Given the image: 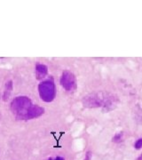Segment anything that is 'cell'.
I'll use <instances>...</instances> for the list:
<instances>
[{
    "mask_svg": "<svg viewBox=\"0 0 142 160\" xmlns=\"http://www.w3.org/2000/svg\"><path fill=\"white\" fill-rule=\"evenodd\" d=\"M82 102L85 108H100L108 112L115 108L117 98L105 92H96L83 98Z\"/></svg>",
    "mask_w": 142,
    "mask_h": 160,
    "instance_id": "1",
    "label": "cell"
},
{
    "mask_svg": "<svg viewBox=\"0 0 142 160\" xmlns=\"http://www.w3.org/2000/svg\"><path fill=\"white\" fill-rule=\"evenodd\" d=\"M32 106L33 104L29 98L26 96H19L12 100L10 105V109L12 112L15 115L17 119L26 120L27 115Z\"/></svg>",
    "mask_w": 142,
    "mask_h": 160,
    "instance_id": "2",
    "label": "cell"
},
{
    "mask_svg": "<svg viewBox=\"0 0 142 160\" xmlns=\"http://www.w3.org/2000/svg\"><path fill=\"white\" fill-rule=\"evenodd\" d=\"M38 92L41 99L46 102H51L56 95V88L52 80H46L40 83Z\"/></svg>",
    "mask_w": 142,
    "mask_h": 160,
    "instance_id": "3",
    "label": "cell"
},
{
    "mask_svg": "<svg viewBox=\"0 0 142 160\" xmlns=\"http://www.w3.org/2000/svg\"><path fill=\"white\" fill-rule=\"evenodd\" d=\"M61 85L66 91H73L76 88V78L71 71L64 70L61 77Z\"/></svg>",
    "mask_w": 142,
    "mask_h": 160,
    "instance_id": "4",
    "label": "cell"
},
{
    "mask_svg": "<svg viewBox=\"0 0 142 160\" xmlns=\"http://www.w3.org/2000/svg\"><path fill=\"white\" fill-rule=\"evenodd\" d=\"M45 112V109H43L42 107H39L37 105H34L32 106V108L30 109L29 112L27 115V118H26V120H29V119H34V118H38L40 116L44 114Z\"/></svg>",
    "mask_w": 142,
    "mask_h": 160,
    "instance_id": "5",
    "label": "cell"
},
{
    "mask_svg": "<svg viewBox=\"0 0 142 160\" xmlns=\"http://www.w3.org/2000/svg\"><path fill=\"white\" fill-rule=\"evenodd\" d=\"M48 73V68L45 64L42 63H37L36 66V76L37 79H42L46 78V75Z\"/></svg>",
    "mask_w": 142,
    "mask_h": 160,
    "instance_id": "6",
    "label": "cell"
},
{
    "mask_svg": "<svg viewBox=\"0 0 142 160\" xmlns=\"http://www.w3.org/2000/svg\"><path fill=\"white\" fill-rule=\"evenodd\" d=\"M12 91V81L9 80L8 82H6V86H5L4 94H3V100L5 102H7L9 100V98L11 97Z\"/></svg>",
    "mask_w": 142,
    "mask_h": 160,
    "instance_id": "7",
    "label": "cell"
},
{
    "mask_svg": "<svg viewBox=\"0 0 142 160\" xmlns=\"http://www.w3.org/2000/svg\"><path fill=\"white\" fill-rule=\"evenodd\" d=\"M123 137H124V132H117L112 139L113 142H121L123 141Z\"/></svg>",
    "mask_w": 142,
    "mask_h": 160,
    "instance_id": "8",
    "label": "cell"
},
{
    "mask_svg": "<svg viewBox=\"0 0 142 160\" xmlns=\"http://www.w3.org/2000/svg\"><path fill=\"white\" fill-rule=\"evenodd\" d=\"M134 147L136 149H140L142 148V138H140L134 144Z\"/></svg>",
    "mask_w": 142,
    "mask_h": 160,
    "instance_id": "9",
    "label": "cell"
},
{
    "mask_svg": "<svg viewBox=\"0 0 142 160\" xmlns=\"http://www.w3.org/2000/svg\"><path fill=\"white\" fill-rule=\"evenodd\" d=\"M91 151H88L86 155H85V158L84 160H91Z\"/></svg>",
    "mask_w": 142,
    "mask_h": 160,
    "instance_id": "10",
    "label": "cell"
},
{
    "mask_svg": "<svg viewBox=\"0 0 142 160\" xmlns=\"http://www.w3.org/2000/svg\"><path fill=\"white\" fill-rule=\"evenodd\" d=\"M48 160H65L63 158H61V157H57V158H55L54 159L53 158H49Z\"/></svg>",
    "mask_w": 142,
    "mask_h": 160,
    "instance_id": "11",
    "label": "cell"
},
{
    "mask_svg": "<svg viewBox=\"0 0 142 160\" xmlns=\"http://www.w3.org/2000/svg\"><path fill=\"white\" fill-rule=\"evenodd\" d=\"M141 158H142V157H141Z\"/></svg>",
    "mask_w": 142,
    "mask_h": 160,
    "instance_id": "12",
    "label": "cell"
}]
</instances>
